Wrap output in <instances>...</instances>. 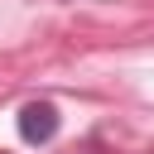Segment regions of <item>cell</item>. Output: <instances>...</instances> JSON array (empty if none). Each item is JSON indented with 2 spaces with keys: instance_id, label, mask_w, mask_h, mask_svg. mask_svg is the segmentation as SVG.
I'll return each instance as SVG.
<instances>
[{
  "instance_id": "obj_1",
  "label": "cell",
  "mask_w": 154,
  "mask_h": 154,
  "mask_svg": "<svg viewBox=\"0 0 154 154\" xmlns=\"http://www.w3.org/2000/svg\"><path fill=\"white\" fill-rule=\"evenodd\" d=\"M19 135H24L29 144H48V140L58 135V111H53L48 101H29V106L19 111Z\"/></svg>"
}]
</instances>
